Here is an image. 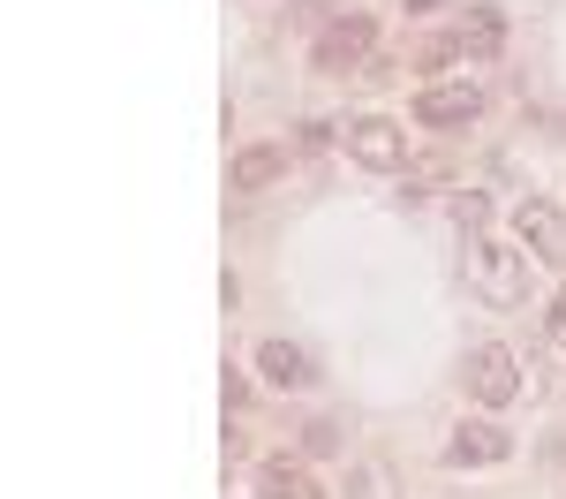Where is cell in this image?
Returning <instances> with one entry per match:
<instances>
[{
  "label": "cell",
  "instance_id": "6da1fadb",
  "mask_svg": "<svg viewBox=\"0 0 566 499\" xmlns=\"http://www.w3.org/2000/svg\"><path fill=\"white\" fill-rule=\"evenodd\" d=\"M469 280H476V295L491 311H514L528 295V258L506 250V242H476V250H469Z\"/></svg>",
  "mask_w": 566,
  "mask_h": 499
},
{
  "label": "cell",
  "instance_id": "7a4b0ae2",
  "mask_svg": "<svg viewBox=\"0 0 566 499\" xmlns=\"http://www.w3.org/2000/svg\"><path fill=\"white\" fill-rule=\"evenodd\" d=\"M370 39H378V23H370L363 8H340V15L325 23V39L310 45V61H317L325 76H348V69H363V53H370Z\"/></svg>",
  "mask_w": 566,
  "mask_h": 499
},
{
  "label": "cell",
  "instance_id": "3957f363",
  "mask_svg": "<svg viewBox=\"0 0 566 499\" xmlns=\"http://www.w3.org/2000/svg\"><path fill=\"white\" fill-rule=\"evenodd\" d=\"M469 394H476L483 408H506L514 394H522V363H514V349H499V341H483V349H469Z\"/></svg>",
  "mask_w": 566,
  "mask_h": 499
},
{
  "label": "cell",
  "instance_id": "277c9868",
  "mask_svg": "<svg viewBox=\"0 0 566 499\" xmlns=\"http://www.w3.org/2000/svg\"><path fill=\"white\" fill-rule=\"evenodd\" d=\"M348 159L378 167V175L408 167V136H400V122H386V114H363V122H348Z\"/></svg>",
  "mask_w": 566,
  "mask_h": 499
},
{
  "label": "cell",
  "instance_id": "5b68a950",
  "mask_svg": "<svg viewBox=\"0 0 566 499\" xmlns=\"http://www.w3.org/2000/svg\"><path fill=\"white\" fill-rule=\"evenodd\" d=\"M476 114H483L476 84H431L423 98H416V122H423V129H469Z\"/></svg>",
  "mask_w": 566,
  "mask_h": 499
},
{
  "label": "cell",
  "instance_id": "8992f818",
  "mask_svg": "<svg viewBox=\"0 0 566 499\" xmlns=\"http://www.w3.org/2000/svg\"><path fill=\"white\" fill-rule=\"evenodd\" d=\"M514 454V432H499V424H461L453 439H446V461L453 469H491V461H506Z\"/></svg>",
  "mask_w": 566,
  "mask_h": 499
},
{
  "label": "cell",
  "instance_id": "52a82bcc",
  "mask_svg": "<svg viewBox=\"0 0 566 499\" xmlns=\"http://www.w3.org/2000/svg\"><path fill=\"white\" fill-rule=\"evenodd\" d=\"M514 227H522V242L536 250V258H552V266H566V220H559V205H544V197H522V212H514Z\"/></svg>",
  "mask_w": 566,
  "mask_h": 499
},
{
  "label": "cell",
  "instance_id": "ba28073f",
  "mask_svg": "<svg viewBox=\"0 0 566 499\" xmlns=\"http://www.w3.org/2000/svg\"><path fill=\"white\" fill-rule=\"evenodd\" d=\"M280 175H287V144H250V152H234L227 189H272Z\"/></svg>",
  "mask_w": 566,
  "mask_h": 499
},
{
  "label": "cell",
  "instance_id": "9c48e42d",
  "mask_svg": "<svg viewBox=\"0 0 566 499\" xmlns=\"http://www.w3.org/2000/svg\"><path fill=\"white\" fill-rule=\"evenodd\" d=\"M258 371H264V378H272V386H287V394L317 378V371H310V356H303V349H295V341H264V349H258Z\"/></svg>",
  "mask_w": 566,
  "mask_h": 499
},
{
  "label": "cell",
  "instance_id": "30bf717a",
  "mask_svg": "<svg viewBox=\"0 0 566 499\" xmlns=\"http://www.w3.org/2000/svg\"><path fill=\"white\" fill-rule=\"evenodd\" d=\"M258 499H325V492H317V477H310L303 461H264L258 469Z\"/></svg>",
  "mask_w": 566,
  "mask_h": 499
},
{
  "label": "cell",
  "instance_id": "8fae6325",
  "mask_svg": "<svg viewBox=\"0 0 566 499\" xmlns=\"http://www.w3.org/2000/svg\"><path fill=\"white\" fill-rule=\"evenodd\" d=\"M499 45H506V15H499V8H469V23H461V53H469V61H491Z\"/></svg>",
  "mask_w": 566,
  "mask_h": 499
},
{
  "label": "cell",
  "instance_id": "7c38bea8",
  "mask_svg": "<svg viewBox=\"0 0 566 499\" xmlns=\"http://www.w3.org/2000/svg\"><path fill=\"white\" fill-rule=\"evenodd\" d=\"M303 447H310V454H340V424H333V416L303 424Z\"/></svg>",
  "mask_w": 566,
  "mask_h": 499
},
{
  "label": "cell",
  "instance_id": "4fadbf2b",
  "mask_svg": "<svg viewBox=\"0 0 566 499\" xmlns=\"http://www.w3.org/2000/svg\"><path fill=\"white\" fill-rule=\"evenodd\" d=\"M552 333L566 341V288H559V303H552Z\"/></svg>",
  "mask_w": 566,
  "mask_h": 499
},
{
  "label": "cell",
  "instance_id": "5bb4252c",
  "mask_svg": "<svg viewBox=\"0 0 566 499\" xmlns=\"http://www.w3.org/2000/svg\"><path fill=\"white\" fill-rule=\"evenodd\" d=\"M408 8H446V0H408Z\"/></svg>",
  "mask_w": 566,
  "mask_h": 499
}]
</instances>
